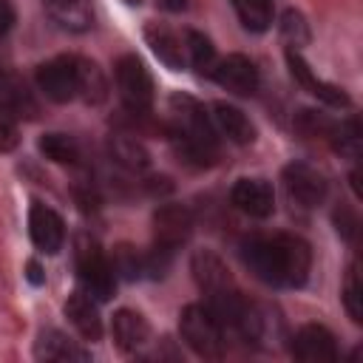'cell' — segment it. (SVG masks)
<instances>
[{"label": "cell", "instance_id": "cell-18", "mask_svg": "<svg viewBox=\"0 0 363 363\" xmlns=\"http://www.w3.org/2000/svg\"><path fill=\"white\" fill-rule=\"evenodd\" d=\"M34 357L37 360H88L91 352L82 349L77 340H71L60 329H43L40 337L34 340Z\"/></svg>", "mask_w": 363, "mask_h": 363}, {"label": "cell", "instance_id": "cell-6", "mask_svg": "<svg viewBox=\"0 0 363 363\" xmlns=\"http://www.w3.org/2000/svg\"><path fill=\"white\" fill-rule=\"evenodd\" d=\"M37 88L51 102H71L79 99V57L62 54L54 60H45L37 68Z\"/></svg>", "mask_w": 363, "mask_h": 363}, {"label": "cell", "instance_id": "cell-3", "mask_svg": "<svg viewBox=\"0 0 363 363\" xmlns=\"http://www.w3.org/2000/svg\"><path fill=\"white\" fill-rule=\"evenodd\" d=\"M182 340L207 360H218L227 352V329L207 303H187L179 315Z\"/></svg>", "mask_w": 363, "mask_h": 363}, {"label": "cell", "instance_id": "cell-19", "mask_svg": "<svg viewBox=\"0 0 363 363\" xmlns=\"http://www.w3.org/2000/svg\"><path fill=\"white\" fill-rule=\"evenodd\" d=\"M0 102L6 108L14 111V116H26V119H34L37 116V102L31 96V91L26 88V82L9 71V68H0Z\"/></svg>", "mask_w": 363, "mask_h": 363}, {"label": "cell", "instance_id": "cell-28", "mask_svg": "<svg viewBox=\"0 0 363 363\" xmlns=\"http://www.w3.org/2000/svg\"><path fill=\"white\" fill-rule=\"evenodd\" d=\"M111 267H113V275L116 278L136 281V278H142V252H136L128 244H119L113 250V255H111Z\"/></svg>", "mask_w": 363, "mask_h": 363}, {"label": "cell", "instance_id": "cell-4", "mask_svg": "<svg viewBox=\"0 0 363 363\" xmlns=\"http://www.w3.org/2000/svg\"><path fill=\"white\" fill-rule=\"evenodd\" d=\"M74 261H77V275H79L82 289L96 301H111L116 289V275L102 247L94 238L79 235L74 244Z\"/></svg>", "mask_w": 363, "mask_h": 363}, {"label": "cell", "instance_id": "cell-16", "mask_svg": "<svg viewBox=\"0 0 363 363\" xmlns=\"http://www.w3.org/2000/svg\"><path fill=\"white\" fill-rule=\"evenodd\" d=\"M111 335L122 352H139L150 340V323L145 320L142 312L119 309L111 320Z\"/></svg>", "mask_w": 363, "mask_h": 363}, {"label": "cell", "instance_id": "cell-8", "mask_svg": "<svg viewBox=\"0 0 363 363\" xmlns=\"http://www.w3.org/2000/svg\"><path fill=\"white\" fill-rule=\"evenodd\" d=\"M289 354L303 363H335L340 357L335 335L320 323L301 326L289 340Z\"/></svg>", "mask_w": 363, "mask_h": 363}, {"label": "cell", "instance_id": "cell-33", "mask_svg": "<svg viewBox=\"0 0 363 363\" xmlns=\"http://www.w3.org/2000/svg\"><path fill=\"white\" fill-rule=\"evenodd\" d=\"M26 278H28L34 286H40V284L45 281V275H43V269H40L37 261H28V267H26Z\"/></svg>", "mask_w": 363, "mask_h": 363}, {"label": "cell", "instance_id": "cell-35", "mask_svg": "<svg viewBox=\"0 0 363 363\" xmlns=\"http://www.w3.org/2000/svg\"><path fill=\"white\" fill-rule=\"evenodd\" d=\"M128 3H139V0H128Z\"/></svg>", "mask_w": 363, "mask_h": 363}, {"label": "cell", "instance_id": "cell-11", "mask_svg": "<svg viewBox=\"0 0 363 363\" xmlns=\"http://www.w3.org/2000/svg\"><path fill=\"white\" fill-rule=\"evenodd\" d=\"M28 235L40 252L57 255L65 244V224L57 210H51L43 201H34L28 210Z\"/></svg>", "mask_w": 363, "mask_h": 363}, {"label": "cell", "instance_id": "cell-17", "mask_svg": "<svg viewBox=\"0 0 363 363\" xmlns=\"http://www.w3.org/2000/svg\"><path fill=\"white\" fill-rule=\"evenodd\" d=\"M210 116H213L216 130L221 136H227L230 142H235V145L255 142V125L250 122V116L241 108H235L230 102H213V113Z\"/></svg>", "mask_w": 363, "mask_h": 363}, {"label": "cell", "instance_id": "cell-20", "mask_svg": "<svg viewBox=\"0 0 363 363\" xmlns=\"http://www.w3.org/2000/svg\"><path fill=\"white\" fill-rule=\"evenodd\" d=\"M48 17L65 31H85L91 26V0H43Z\"/></svg>", "mask_w": 363, "mask_h": 363}, {"label": "cell", "instance_id": "cell-13", "mask_svg": "<svg viewBox=\"0 0 363 363\" xmlns=\"http://www.w3.org/2000/svg\"><path fill=\"white\" fill-rule=\"evenodd\" d=\"M230 201L250 218H269L275 213V190L267 179H238L230 190Z\"/></svg>", "mask_w": 363, "mask_h": 363}, {"label": "cell", "instance_id": "cell-23", "mask_svg": "<svg viewBox=\"0 0 363 363\" xmlns=\"http://www.w3.org/2000/svg\"><path fill=\"white\" fill-rule=\"evenodd\" d=\"M40 153L57 164H79L82 162V147L74 136L68 133H45L40 139Z\"/></svg>", "mask_w": 363, "mask_h": 363}, {"label": "cell", "instance_id": "cell-22", "mask_svg": "<svg viewBox=\"0 0 363 363\" xmlns=\"http://www.w3.org/2000/svg\"><path fill=\"white\" fill-rule=\"evenodd\" d=\"M184 51H187V62L199 74H204V77L213 74V68L218 62V54H216V45L210 43V37H204L201 31H193V28L184 31Z\"/></svg>", "mask_w": 363, "mask_h": 363}, {"label": "cell", "instance_id": "cell-29", "mask_svg": "<svg viewBox=\"0 0 363 363\" xmlns=\"http://www.w3.org/2000/svg\"><path fill=\"white\" fill-rule=\"evenodd\" d=\"M281 34H284V40L289 43V48L306 45V43H309V26H306L303 14L295 11V9L284 11V17H281Z\"/></svg>", "mask_w": 363, "mask_h": 363}, {"label": "cell", "instance_id": "cell-14", "mask_svg": "<svg viewBox=\"0 0 363 363\" xmlns=\"http://www.w3.org/2000/svg\"><path fill=\"white\" fill-rule=\"evenodd\" d=\"M96 298H91L85 289H77L68 295L65 301V315L74 323V329L85 337V340H99L102 337V318L96 309Z\"/></svg>", "mask_w": 363, "mask_h": 363}, {"label": "cell", "instance_id": "cell-25", "mask_svg": "<svg viewBox=\"0 0 363 363\" xmlns=\"http://www.w3.org/2000/svg\"><path fill=\"white\" fill-rule=\"evenodd\" d=\"M105 96H108V82H105L102 68L96 62L79 57V99L99 105Z\"/></svg>", "mask_w": 363, "mask_h": 363}, {"label": "cell", "instance_id": "cell-27", "mask_svg": "<svg viewBox=\"0 0 363 363\" xmlns=\"http://www.w3.org/2000/svg\"><path fill=\"white\" fill-rule=\"evenodd\" d=\"M343 306L354 323H363V281H360V264L352 261L343 275Z\"/></svg>", "mask_w": 363, "mask_h": 363}, {"label": "cell", "instance_id": "cell-2", "mask_svg": "<svg viewBox=\"0 0 363 363\" xmlns=\"http://www.w3.org/2000/svg\"><path fill=\"white\" fill-rule=\"evenodd\" d=\"M170 145L190 167H207L218 159V130L201 102L184 94L170 96Z\"/></svg>", "mask_w": 363, "mask_h": 363}, {"label": "cell", "instance_id": "cell-1", "mask_svg": "<svg viewBox=\"0 0 363 363\" xmlns=\"http://www.w3.org/2000/svg\"><path fill=\"white\" fill-rule=\"evenodd\" d=\"M241 261L247 269L275 289H298L312 272V250L301 235L272 233L241 241Z\"/></svg>", "mask_w": 363, "mask_h": 363}, {"label": "cell", "instance_id": "cell-30", "mask_svg": "<svg viewBox=\"0 0 363 363\" xmlns=\"http://www.w3.org/2000/svg\"><path fill=\"white\" fill-rule=\"evenodd\" d=\"M20 142V128H17V116L11 108H6L0 102V153L14 150Z\"/></svg>", "mask_w": 363, "mask_h": 363}, {"label": "cell", "instance_id": "cell-15", "mask_svg": "<svg viewBox=\"0 0 363 363\" xmlns=\"http://www.w3.org/2000/svg\"><path fill=\"white\" fill-rule=\"evenodd\" d=\"M145 40H147V45L153 48V54H156L167 68L182 71V68L187 65L184 40H182L173 28H167V26H162V23H147V26H145Z\"/></svg>", "mask_w": 363, "mask_h": 363}, {"label": "cell", "instance_id": "cell-34", "mask_svg": "<svg viewBox=\"0 0 363 363\" xmlns=\"http://www.w3.org/2000/svg\"><path fill=\"white\" fill-rule=\"evenodd\" d=\"M162 6L170 9V11H182L184 9V0H162Z\"/></svg>", "mask_w": 363, "mask_h": 363}, {"label": "cell", "instance_id": "cell-21", "mask_svg": "<svg viewBox=\"0 0 363 363\" xmlns=\"http://www.w3.org/2000/svg\"><path fill=\"white\" fill-rule=\"evenodd\" d=\"M108 153H111V159H113L119 167H125V170H145V167H147V150H145V145H142L139 139L128 136V133L111 136Z\"/></svg>", "mask_w": 363, "mask_h": 363}, {"label": "cell", "instance_id": "cell-24", "mask_svg": "<svg viewBox=\"0 0 363 363\" xmlns=\"http://www.w3.org/2000/svg\"><path fill=\"white\" fill-rule=\"evenodd\" d=\"M247 31H267L272 26V0H230Z\"/></svg>", "mask_w": 363, "mask_h": 363}, {"label": "cell", "instance_id": "cell-12", "mask_svg": "<svg viewBox=\"0 0 363 363\" xmlns=\"http://www.w3.org/2000/svg\"><path fill=\"white\" fill-rule=\"evenodd\" d=\"M193 233V213L184 204H162L153 213V244L179 250Z\"/></svg>", "mask_w": 363, "mask_h": 363}, {"label": "cell", "instance_id": "cell-7", "mask_svg": "<svg viewBox=\"0 0 363 363\" xmlns=\"http://www.w3.org/2000/svg\"><path fill=\"white\" fill-rule=\"evenodd\" d=\"M284 190L289 196L292 204L303 207V210H315L326 201L329 196V182L323 176V170H318L309 162H292L284 167Z\"/></svg>", "mask_w": 363, "mask_h": 363}, {"label": "cell", "instance_id": "cell-9", "mask_svg": "<svg viewBox=\"0 0 363 363\" xmlns=\"http://www.w3.org/2000/svg\"><path fill=\"white\" fill-rule=\"evenodd\" d=\"M221 88H227L230 94L235 96H252L258 91V68L250 57L244 54H227V57H218L213 74H210Z\"/></svg>", "mask_w": 363, "mask_h": 363}, {"label": "cell", "instance_id": "cell-26", "mask_svg": "<svg viewBox=\"0 0 363 363\" xmlns=\"http://www.w3.org/2000/svg\"><path fill=\"white\" fill-rule=\"evenodd\" d=\"M326 142L340 153V156H349V159H357L360 153V122L357 116H349L343 122H335Z\"/></svg>", "mask_w": 363, "mask_h": 363}, {"label": "cell", "instance_id": "cell-32", "mask_svg": "<svg viewBox=\"0 0 363 363\" xmlns=\"http://www.w3.org/2000/svg\"><path fill=\"white\" fill-rule=\"evenodd\" d=\"M14 20H17V14H14V6H11L9 0H0V40H3V37L11 31Z\"/></svg>", "mask_w": 363, "mask_h": 363}, {"label": "cell", "instance_id": "cell-10", "mask_svg": "<svg viewBox=\"0 0 363 363\" xmlns=\"http://www.w3.org/2000/svg\"><path fill=\"white\" fill-rule=\"evenodd\" d=\"M286 65H289V74L295 77V82H301V85H303L315 99H320L323 105H329V108H349V105H352L349 94H346L343 88H337V85L320 79V77L309 68V62L301 57L298 48H289V51H286Z\"/></svg>", "mask_w": 363, "mask_h": 363}, {"label": "cell", "instance_id": "cell-31", "mask_svg": "<svg viewBox=\"0 0 363 363\" xmlns=\"http://www.w3.org/2000/svg\"><path fill=\"white\" fill-rule=\"evenodd\" d=\"M335 224H337V233H343L346 238H354V230H357V218L349 213V210H337L335 213Z\"/></svg>", "mask_w": 363, "mask_h": 363}, {"label": "cell", "instance_id": "cell-5", "mask_svg": "<svg viewBox=\"0 0 363 363\" xmlns=\"http://www.w3.org/2000/svg\"><path fill=\"white\" fill-rule=\"evenodd\" d=\"M116 77V88H119V99L130 113H147L153 108V77L145 68V62L133 54H125L116 60L113 68Z\"/></svg>", "mask_w": 363, "mask_h": 363}]
</instances>
